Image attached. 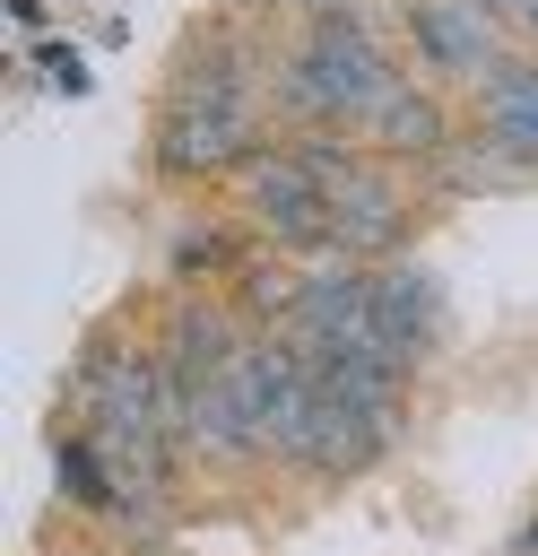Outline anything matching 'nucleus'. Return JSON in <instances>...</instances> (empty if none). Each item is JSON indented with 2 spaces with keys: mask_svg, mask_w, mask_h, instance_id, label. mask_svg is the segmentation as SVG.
<instances>
[{
  "mask_svg": "<svg viewBox=\"0 0 538 556\" xmlns=\"http://www.w3.org/2000/svg\"><path fill=\"white\" fill-rule=\"evenodd\" d=\"M61 486H69V504H87V513H113L121 495L104 486V452L95 443H61Z\"/></svg>",
  "mask_w": 538,
  "mask_h": 556,
  "instance_id": "1a4fd4ad",
  "label": "nucleus"
},
{
  "mask_svg": "<svg viewBox=\"0 0 538 556\" xmlns=\"http://www.w3.org/2000/svg\"><path fill=\"white\" fill-rule=\"evenodd\" d=\"M390 87H399V70H390V61L373 52V35L347 26V17H321L312 43L286 61V104H304V113H321V122H373V113L390 104Z\"/></svg>",
  "mask_w": 538,
  "mask_h": 556,
  "instance_id": "f257e3e1",
  "label": "nucleus"
},
{
  "mask_svg": "<svg viewBox=\"0 0 538 556\" xmlns=\"http://www.w3.org/2000/svg\"><path fill=\"white\" fill-rule=\"evenodd\" d=\"M330 182V243L338 252H382V243H399V191L382 182V174H364L356 156L338 165V174H321Z\"/></svg>",
  "mask_w": 538,
  "mask_h": 556,
  "instance_id": "20e7f679",
  "label": "nucleus"
},
{
  "mask_svg": "<svg viewBox=\"0 0 538 556\" xmlns=\"http://www.w3.org/2000/svg\"><path fill=\"white\" fill-rule=\"evenodd\" d=\"M408 35H417V52H425V70H443V78H495V17H486V0H417L408 9Z\"/></svg>",
  "mask_w": 538,
  "mask_h": 556,
  "instance_id": "7ed1b4c3",
  "label": "nucleus"
},
{
  "mask_svg": "<svg viewBox=\"0 0 538 556\" xmlns=\"http://www.w3.org/2000/svg\"><path fill=\"white\" fill-rule=\"evenodd\" d=\"M252 217L278 235V243H330V182L286 148V156H260L252 165Z\"/></svg>",
  "mask_w": 538,
  "mask_h": 556,
  "instance_id": "f03ea898",
  "label": "nucleus"
},
{
  "mask_svg": "<svg viewBox=\"0 0 538 556\" xmlns=\"http://www.w3.org/2000/svg\"><path fill=\"white\" fill-rule=\"evenodd\" d=\"M243 148V104H174L165 122V165L174 174H208Z\"/></svg>",
  "mask_w": 538,
  "mask_h": 556,
  "instance_id": "0eeeda50",
  "label": "nucleus"
},
{
  "mask_svg": "<svg viewBox=\"0 0 538 556\" xmlns=\"http://www.w3.org/2000/svg\"><path fill=\"white\" fill-rule=\"evenodd\" d=\"M477 113H486V139L538 174V61H495V78L477 87Z\"/></svg>",
  "mask_w": 538,
  "mask_h": 556,
  "instance_id": "423d86ee",
  "label": "nucleus"
},
{
  "mask_svg": "<svg viewBox=\"0 0 538 556\" xmlns=\"http://www.w3.org/2000/svg\"><path fill=\"white\" fill-rule=\"evenodd\" d=\"M364 130H373V139H390V148H417V156H425V148H451V130H443V104H434V96H417L408 78L390 87V104H382Z\"/></svg>",
  "mask_w": 538,
  "mask_h": 556,
  "instance_id": "6e6552de",
  "label": "nucleus"
},
{
  "mask_svg": "<svg viewBox=\"0 0 538 556\" xmlns=\"http://www.w3.org/2000/svg\"><path fill=\"white\" fill-rule=\"evenodd\" d=\"M486 17H495V26H529V35H538V0H486Z\"/></svg>",
  "mask_w": 538,
  "mask_h": 556,
  "instance_id": "9d476101",
  "label": "nucleus"
},
{
  "mask_svg": "<svg viewBox=\"0 0 538 556\" xmlns=\"http://www.w3.org/2000/svg\"><path fill=\"white\" fill-rule=\"evenodd\" d=\"M434 330H443V295H434V278L425 269H382L373 278V339L399 356V365H417L425 348H434Z\"/></svg>",
  "mask_w": 538,
  "mask_h": 556,
  "instance_id": "39448f33",
  "label": "nucleus"
}]
</instances>
